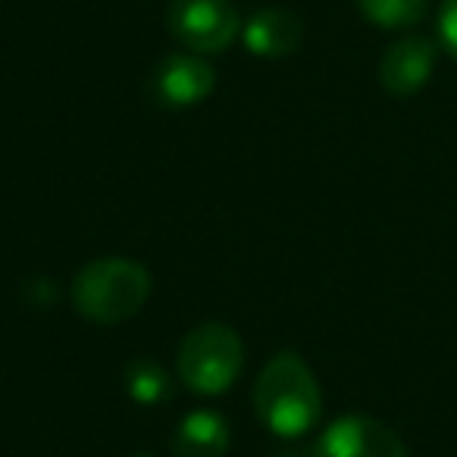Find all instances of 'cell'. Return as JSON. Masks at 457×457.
I'll list each match as a JSON object with an SVG mask.
<instances>
[{
  "instance_id": "cell-2",
  "label": "cell",
  "mask_w": 457,
  "mask_h": 457,
  "mask_svg": "<svg viewBox=\"0 0 457 457\" xmlns=\"http://www.w3.org/2000/svg\"><path fill=\"white\" fill-rule=\"evenodd\" d=\"M151 298V273L126 257L85 263L72 279V307L85 320L113 326L132 320Z\"/></svg>"
},
{
  "instance_id": "cell-13",
  "label": "cell",
  "mask_w": 457,
  "mask_h": 457,
  "mask_svg": "<svg viewBox=\"0 0 457 457\" xmlns=\"http://www.w3.org/2000/svg\"><path fill=\"white\" fill-rule=\"evenodd\" d=\"M279 457H295V454H279Z\"/></svg>"
},
{
  "instance_id": "cell-1",
  "label": "cell",
  "mask_w": 457,
  "mask_h": 457,
  "mask_svg": "<svg viewBox=\"0 0 457 457\" xmlns=\"http://www.w3.org/2000/svg\"><path fill=\"white\" fill-rule=\"evenodd\" d=\"M254 411L263 426L282 438H298L320 423L323 392L304 357L282 351L261 370L254 382Z\"/></svg>"
},
{
  "instance_id": "cell-10",
  "label": "cell",
  "mask_w": 457,
  "mask_h": 457,
  "mask_svg": "<svg viewBox=\"0 0 457 457\" xmlns=\"http://www.w3.org/2000/svg\"><path fill=\"white\" fill-rule=\"evenodd\" d=\"M122 386L135 404L157 407L172 398V376L154 357H135L122 370Z\"/></svg>"
},
{
  "instance_id": "cell-14",
  "label": "cell",
  "mask_w": 457,
  "mask_h": 457,
  "mask_svg": "<svg viewBox=\"0 0 457 457\" xmlns=\"http://www.w3.org/2000/svg\"><path fill=\"white\" fill-rule=\"evenodd\" d=\"M138 457H147V454H138Z\"/></svg>"
},
{
  "instance_id": "cell-12",
  "label": "cell",
  "mask_w": 457,
  "mask_h": 457,
  "mask_svg": "<svg viewBox=\"0 0 457 457\" xmlns=\"http://www.w3.org/2000/svg\"><path fill=\"white\" fill-rule=\"evenodd\" d=\"M438 41H442L445 54L457 60V0H445L438 10Z\"/></svg>"
},
{
  "instance_id": "cell-5",
  "label": "cell",
  "mask_w": 457,
  "mask_h": 457,
  "mask_svg": "<svg viewBox=\"0 0 457 457\" xmlns=\"http://www.w3.org/2000/svg\"><path fill=\"white\" fill-rule=\"evenodd\" d=\"M313 457H411L407 445L388 423L363 413L338 417L320 436Z\"/></svg>"
},
{
  "instance_id": "cell-11",
  "label": "cell",
  "mask_w": 457,
  "mask_h": 457,
  "mask_svg": "<svg viewBox=\"0 0 457 457\" xmlns=\"http://www.w3.org/2000/svg\"><path fill=\"white\" fill-rule=\"evenodd\" d=\"M357 7L367 22L395 32L423 22V16L429 13V0H357Z\"/></svg>"
},
{
  "instance_id": "cell-8",
  "label": "cell",
  "mask_w": 457,
  "mask_h": 457,
  "mask_svg": "<svg viewBox=\"0 0 457 457\" xmlns=\"http://www.w3.org/2000/svg\"><path fill=\"white\" fill-rule=\"evenodd\" d=\"M242 38L254 57L261 60H282L292 57L304 41V29L295 13L282 7H267L261 13H254L248 20V26H242Z\"/></svg>"
},
{
  "instance_id": "cell-7",
  "label": "cell",
  "mask_w": 457,
  "mask_h": 457,
  "mask_svg": "<svg viewBox=\"0 0 457 457\" xmlns=\"http://www.w3.org/2000/svg\"><path fill=\"white\" fill-rule=\"evenodd\" d=\"M438 60V45L426 35H404L386 47L379 60V82L392 97H413L426 88Z\"/></svg>"
},
{
  "instance_id": "cell-6",
  "label": "cell",
  "mask_w": 457,
  "mask_h": 457,
  "mask_svg": "<svg viewBox=\"0 0 457 457\" xmlns=\"http://www.w3.org/2000/svg\"><path fill=\"white\" fill-rule=\"evenodd\" d=\"M216 88V70L201 54H170L151 76V97L166 110H188L204 104Z\"/></svg>"
},
{
  "instance_id": "cell-3",
  "label": "cell",
  "mask_w": 457,
  "mask_h": 457,
  "mask_svg": "<svg viewBox=\"0 0 457 457\" xmlns=\"http://www.w3.org/2000/svg\"><path fill=\"white\" fill-rule=\"evenodd\" d=\"M179 379L197 395H222L245 367V345L226 323H201L179 345Z\"/></svg>"
},
{
  "instance_id": "cell-9",
  "label": "cell",
  "mask_w": 457,
  "mask_h": 457,
  "mask_svg": "<svg viewBox=\"0 0 457 457\" xmlns=\"http://www.w3.org/2000/svg\"><path fill=\"white\" fill-rule=\"evenodd\" d=\"M228 423L216 411H191L172 436V457H226Z\"/></svg>"
},
{
  "instance_id": "cell-4",
  "label": "cell",
  "mask_w": 457,
  "mask_h": 457,
  "mask_svg": "<svg viewBox=\"0 0 457 457\" xmlns=\"http://www.w3.org/2000/svg\"><path fill=\"white\" fill-rule=\"evenodd\" d=\"M166 29L191 54H222L242 35V16L232 0H170Z\"/></svg>"
}]
</instances>
